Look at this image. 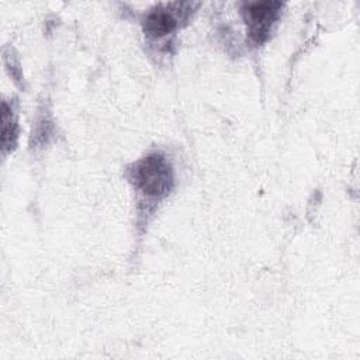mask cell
<instances>
[{
    "label": "cell",
    "mask_w": 360,
    "mask_h": 360,
    "mask_svg": "<svg viewBox=\"0 0 360 360\" xmlns=\"http://www.w3.org/2000/svg\"><path fill=\"white\" fill-rule=\"evenodd\" d=\"M197 7L198 3L190 1L158 4L150 8L142 20L143 32L153 39L163 38L172 34L181 21H186Z\"/></svg>",
    "instance_id": "7a4b0ae2"
},
{
    "label": "cell",
    "mask_w": 360,
    "mask_h": 360,
    "mask_svg": "<svg viewBox=\"0 0 360 360\" xmlns=\"http://www.w3.org/2000/svg\"><path fill=\"white\" fill-rule=\"evenodd\" d=\"M283 4L280 1H256L246 3L242 7V15L248 25V34L255 44H262L281 14Z\"/></svg>",
    "instance_id": "3957f363"
},
{
    "label": "cell",
    "mask_w": 360,
    "mask_h": 360,
    "mask_svg": "<svg viewBox=\"0 0 360 360\" xmlns=\"http://www.w3.org/2000/svg\"><path fill=\"white\" fill-rule=\"evenodd\" d=\"M135 188L149 198H163L173 188V169L162 153H149L131 169Z\"/></svg>",
    "instance_id": "6da1fadb"
},
{
    "label": "cell",
    "mask_w": 360,
    "mask_h": 360,
    "mask_svg": "<svg viewBox=\"0 0 360 360\" xmlns=\"http://www.w3.org/2000/svg\"><path fill=\"white\" fill-rule=\"evenodd\" d=\"M1 121H3V149H6L7 146L11 145V138L15 136V131H14V127H15V121L13 118V114H11V110L8 108L7 103L4 101L3 103V117H1Z\"/></svg>",
    "instance_id": "277c9868"
}]
</instances>
